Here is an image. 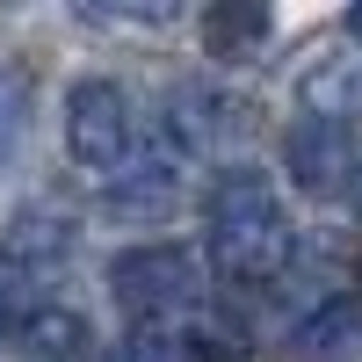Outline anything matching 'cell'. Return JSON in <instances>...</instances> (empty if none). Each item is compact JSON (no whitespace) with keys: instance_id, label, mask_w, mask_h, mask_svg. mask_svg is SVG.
<instances>
[{"instance_id":"obj_1","label":"cell","mask_w":362,"mask_h":362,"mask_svg":"<svg viewBox=\"0 0 362 362\" xmlns=\"http://www.w3.org/2000/svg\"><path fill=\"white\" fill-rule=\"evenodd\" d=\"M297 254V225L261 167H225L203 189V261L225 283H276Z\"/></svg>"},{"instance_id":"obj_2","label":"cell","mask_w":362,"mask_h":362,"mask_svg":"<svg viewBox=\"0 0 362 362\" xmlns=\"http://www.w3.org/2000/svg\"><path fill=\"white\" fill-rule=\"evenodd\" d=\"M109 290H116V305L131 312V326L189 319V312H203L210 261H203V247H174V239H153V247H124V254L109 261Z\"/></svg>"},{"instance_id":"obj_3","label":"cell","mask_w":362,"mask_h":362,"mask_svg":"<svg viewBox=\"0 0 362 362\" xmlns=\"http://www.w3.org/2000/svg\"><path fill=\"white\" fill-rule=\"evenodd\" d=\"M66 153L102 181L138 153V116H131V95L116 80H73V95H66Z\"/></svg>"},{"instance_id":"obj_4","label":"cell","mask_w":362,"mask_h":362,"mask_svg":"<svg viewBox=\"0 0 362 362\" xmlns=\"http://www.w3.org/2000/svg\"><path fill=\"white\" fill-rule=\"evenodd\" d=\"M247 131V109H239L232 95H218V87H174L167 95V116H160V138H167V153L174 160H210V153H225V145Z\"/></svg>"},{"instance_id":"obj_5","label":"cell","mask_w":362,"mask_h":362,"mask_svg":"<svg viewBox=\"0 0 362 362\" xmlns=\"http://www.w3.org/2000/svg\"><path fill=\"white\" fill-rule=\"evenodd\" d=\"M283 167L297 189H348L355 174V138L348 124H326V116H297L283 131Z\"/></svg>"},{"instance_id":"obj_6","label":"cell","mask_w":362,"mask_h":362,"mask_svg":"<svg viewBox=\"0 0 362 362\" xmlns=\"http://www.w3.org/2000/svg\"><path fill=\"white\" fill-rule=\"evenodd\" d=\"M102 203L116 210V218H167V210L181 203V160L167 153V145L160 153H131L102 181Z\"/></svg>"},{"instance_id":"obj_7","label":"cell","mask_w":362,"mask_h":362,"mask_svg":"<svg viewBox=\"0 0 362 362\" xmlns=\"http://www.w3.org/2000/svg\"><path fill=\"white\" fill-rule=\"evenodd\" d=\"M362 355V297H326L290 326V362H355Z\"/></svg>"},{"instance_id":"obj_8","label":"cell","mask_w":362,"mask_h":362,"mask_svg":"<svg viewBox=\"0 0 362 362\" xmlns=\"http://www.w3.org/2000/svg\"><path fill=\"white\" fill-rule=\"evenodd\" d=\"M8 341L29 355V362H80L87 348H95V334H87V319L73 312V305H29L15 326H8Z\"/></svg>"},{"instance_id":"obj_9","label":"cell","mask_w":362,"mask_h":362,"mask_svg":"<svg viewBox=\"0 0 362 362\" xmlns=\"http://www.w3.org/2000/svg\"><path fill=\"white\" fill-rule=\"evenodd\" d=\"M297 102H305V116H326V124L362 116V58L355 51H334V58H319V66H305Z\"/></svg>"},{"instance_id":"obj_10","label":"cell","mask_w":362,"mask_h":362,"mask_svg":"<svg viewBox=\"0 0 362 362\" xmlns=\"http://www.w3.org/2000/svg\"><path fill=\"white\" fill-rule=\"evenodd\" d=\"M268 37H276V15L268 8H247V0H225V8H210L203 15V51L210 58H254V51H268Z\"/></svg>"},{"instance_id":"obj_11","label":"cell","mask_w":362,"mask_h":362,"mask_svg":"<svg viewBox=\"0 0 362 362\" xmlns=\"http://www.w3.org/2000/svg\"><path fill=\"white\" fill-rule=\"evenodd\" d=\"M116 362H196V341H189V319H160V326H131Z\"/></svg>"},{"instance_id":"obj_12","label":"cell","mask_w":362,"mask_h":362,"mask_svg":"<svg viewBox=\"0 0 362 362\" xmlns=\"http://www.w3.org/2000/svg\"><path fill=\"white\" fill-rule=\"evenodd\" d=\"M22 131H29V73L15 66V58H0V167L15 160Z\"/></svg>"},{"instance_id":"obj_13","label":"cell","mask_w":362,"mask_h":362,"mask_svg":"<svg viewBox=\"0 0 362 362\" xmlns=\"http://www.w3.org/2000/svg\"><path fill=\"white\" fill-rule=\"evenodd\" d=\"M341 196H348V203L362 210V160H355V174H348V189H341Z\"/></svg>"},{"instance_id":"obj_14","label":"cell","mask_w":362,"mask_h":362,"mask_svg":"<svg viewBox=\"0 0 362 362\" xmlns=\"http://www.w3.org/2000/svg\"><path fill=\"white\" fill-rule=\"evenodd\" d=\"M348 37H355V44H362V8H348Z\"/></svg>"},{"instance_id":"obj_15","label":"cell","mask_w":362,"mask_h":362,"mask_svg":"<svg viewBox=\"0 0 362 362\" xmlns=\"http://www.w3.org/2000/svg\"><path fill=\"white\" fill-rule=\"evenodd\" d=\"M355 283H362V254H355Z\"/></svg>"}]
</instances>
